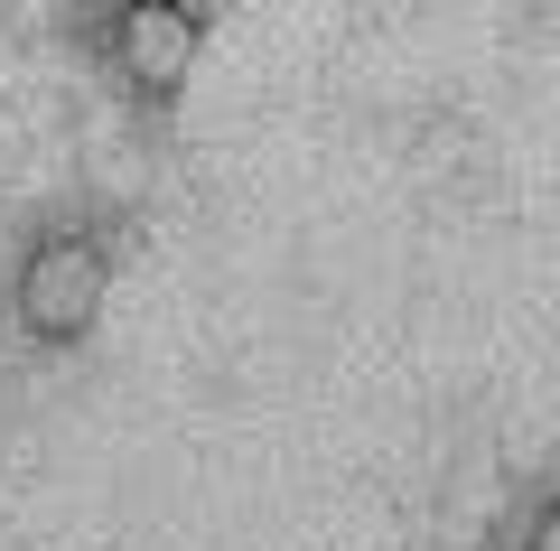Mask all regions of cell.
I'll return each mask as SVG.
<instances>
[{
    "label": "cell",
    "instance_id": "obj_1",
    "mask_svg": "<svg viewBox=\"0 0 560 551\" xmlns=\"http://www.w3.org/2000/svg\"><path fill=\"white\" fill-rule=\"evenodd\" d=\"M94 290H103V272H94V253H75V243H57V253H38V272H28V318H38L47 336H75L84 318H94Z\"/></svg>",
    "mask_w": 560,
    "mask_h": 551
},
{
    "label": "cell",
    "instance_id": "obj_4",
    "mask_svg": "<svg viewBox=\"0 0 560 551\" xmlns=\"http://www.w3.org/2000/svg\"><path fill=\"white\" fill-rule=\"evenodd\" d=\"M178 10H215V0H178Z\"/></svg>",
    "mask_w": 560,
    "mask_h": 551
},
{
    "label": "cell",
    "instance_id": "obj_2",
    "mask_svg": "<svg viewBox=\"0 0 560 551\" xmlns=\"http://www.w3.org/2000/svg\"><path fill=\"white\" fill-rule=\"evenodd\" d=\"M121 47H131V66L150 84H178L187 76V10H168V0H150V10H131V28H121Z\"/></svg>",
    "mask_w": 560,
    "mask_h": 551
},
{
    "label": "cell",
    "instance_id": "obj_3",
    "mask_svg": "<svg viewBox=\"0 0 560 551\" xmlns=\"http://www.w3.org/2000/svg\"><path fill=\"white\" fill-rule=\"evenodd\" d=\"M541 551H560V524H551V532H541Z\"/></svg>",
    "mask_w": 560,
    "mask_h": 551
}]
</instances>
